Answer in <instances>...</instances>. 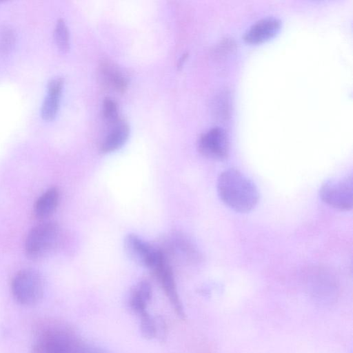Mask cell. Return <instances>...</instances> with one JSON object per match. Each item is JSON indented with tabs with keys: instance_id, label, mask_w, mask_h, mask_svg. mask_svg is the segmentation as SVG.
<instances>
[{
	"instance_id": "15",
	"label": "cell",
	"mask_w": 353,
	"mask_h": 353,
	"mask_svg": "<svg viewBox=\"0 0 353 353\" xmlns=\"http://www.w3.org/2000/svg\"><path fill=\"white\" fill-rule=\"evenodd\" d=\"M102 77L108 85L123 92L128 86V80L121 72L112 63L104 62L101 66Z\"/></svg>"
},
{
	"instance_id": "22",
	"label": "cell",
	"mask_w": 353,
	"mask_h": 353,
	"mask_svg": "<svg viewBox=\"0 0 353 353\" xmlns=\"http://www.w3.org/2000/svg\"><path fill=\"white\" fill-rule=\"evenodd\" d=\"M186 57H187V54H183V56L180 58V59H179V61H178V65H177V66H178L179 68L182 67V65H183V63H184V61L185 60Z\"/></svg>"
},
{
	"instance_id": "21",
	"label": "cell",
	"mask_w": 353,
	"mask_h": 353,
	"mask_svg": "<svg viewBox=\"0 0 353 353\" xmlns=\"http://www.w3.org/2000/svg\"><path fill=\"white\" fill-rule=\"evenodd\" d=\"M78 353H111L109 351L97 345L83 341Z\"/></svg>"
},
{
	"instance_id": "5",
	"label": "cell",
	"mask_w": 353,
	"mask_h": 353,
	"mask_svg": "<svg viewBox=\"0 0 353 353\" xmlns=\"http://www.w3.org/2000/svg\"><path fill=\"white\" fill-rule=\"evenodd\" d=\"M352 176L334 178L325 181L319 190V195L328 205L343 211L352 208Z\"/></svg>"
},
{
	"instance_id": "1",
	"label": "cell",
	"mask_w": 353,
	"mask_h": 353,
	"mask_svg": "<svg viewBox=\"0 0 353 353\" xmlns=\"http://www.w3.org/2000/svg\"><path fill=\"white\" fill-rule=\"evenodd\" d=\"M216 187L221 201L236 212H248L258 203L259 194L256 187L238 170L231 168L222 172Z\"/></svg>"
},
{
	"instance_id": "10",
	"label": "cell",
	"mask_w": 353,
	"mask_h": 353,
	"mask_svg": "<svg viewBox=\"0 0 353 353\" xmlns=\"http://www.w3.org/2000/svg\"><path fill=\"white\" fill-rule=\"evenodd\" d=\"M164 255L180 252L188 262L196 263L200 261L201 254L194 245L189 239L180 234H174L169 239L165 248H159Z\"/></svg>"
},
{
	"instance_id": "19",
	"label": "cell",
	"mask_w": 353,
	"mask_h": 353,
	"mask_svg": "<svg viewBox=\"0 0 353 353\" xmlns=\"http://www.w3.org/2000/svg\"><path fill=\"white\" fill-rule=\"evenodd\" d=\"M16 36L14 30L9 26L0 28V52H6L13 46Z\"/></svg>"
},
{
	"instance_id": "3",
	"label": "cell",
	"mask_w": 353,
	"mask_h": 353,
	"mask_svg": "<svg viewBox=\"0 0 353 353\" xmlns=\"http://www.w3.org/2000/svg\"><path fill=\"white\" fill-rule=\"evenodd\" d=\"M61 240L62 231L57 223L42 222L28 232L25 241L26 254L31 260H41L52 253Z\"/></svg>"
},
{
	"instance_id": "17",
	"label": "cell",
	"mask_w": 353,
	"mask_h": 353,
	"mask_svg": "<svg viewBox=\"0 0 353 353\" xmlns=\"http://www.w3.org/2000/svg\"><path fill=\"white\" fill-rule=\"evenodd\" d=\"M60 96L61 94L48 92L41 108V114L45 119L50 120L56 116L59 109Z\"/></svg>"
},
{
	"instance_id": "11",
	"label": "cell",
	"mask_w": 353,
	"mask_h": 353,
	"mask_svg": "<svg viewBox=\"0 0 353 353\" xmlns=\"http://www.w3.org/2000/svg\"><path fill=\"white\" fill-rule=\"evenodd\" d=\"M310 291L313 297L319 301L330 303L336 297L337 286L332 277L318 274L312 279Z\"/></svg>"
},
{
	"instance_id": "2",
	"label": "cell",
	"mask_w": 353,
	"mask_h": 353,
	"mask_svg": "<svg viewBox=\"0 0 353 353\" xmlns=\"http://www.w3.org/2000/svg\"><path fill=\"white\" fill-rule=\"evenodd\" d=\"M31 353H77L82 339L65 323L55 320L39 323Z\"/></svg>"
},
{
	"instance_id": "18",
	"label": "cell",
	"mask_w": 353,
	"mask_h": 353,
	"mask_svg": "<svg viewBox=\"0 0 353 353\" xmlns=\"http://www.w3.org/2000/svg\"><path fill=\"white\" fill-rule=\"evenodd\" d=\"M139 316L140 318V330L143 336L148 339L154 338L157 334V323L156 321L148 312Z\"/></svg>"
},
{
	"instance_id": "8",
	"label": "cell",
	"mask_w": 353,
	"mask_h": 353,
	"mask_svg": "<svg viewBox=\"0 0 353 353\" xmlns=\"http://www.w3.org/2000/svg\"><path fill=\"white\" fill-rule=\"evenodd\" d=\"M151 270L159 281L177 315L182 319L184 318L183 307L179 296L173 271L168 259L165 256Z\"/></svg>"
},
{
	"instance_id": "9",
	"label": "cell",
	"mask_w": 353,
	"mask_h": 353,
	"mask_svg": "<svg viewBox=\"0 0 353 353\" xmlns=\"http://www.w3.org/2000/svg\"><path fill=\"white\" fill-rule=\"evenodd\" d=\"M280 27L281 22L276 18L260 19L248 29L244 34V39L250 43H261L275 35Z\"/></svg>"
},
{
	"instance_id": "16",
	"label": "cell",
	"mask_w": 353,
	"mask_h": 353,
	"mask_svg": "<svg viewBox=\"0 0 353 353\" xmlns=\"http://www.w3.org/2000/svg\"><path fill=\"white\" fill-rule=\"evenodd\" d=\"M54 39L59 48L62 51H68L70 48V34L68 26L63 19H59L56 23Z\"/></svg>"
},
{
	"instance_id": "4",
	"label": "cell",
	"mask_w": 353,
	"mask_h": 353,
	"mask_svg": "<svg viewBox=\"0 0 353 353\" xmlns=\"http://www.w3.org/2000/svg\"><path fill=\"white\" fill-rule=\"evenodd\" d=\"M11 292L14 300L21 305L30 307L39 303L44 293L41 274L32 268L17 272L11 282Z\"/></svg>"
},
{
	"instance_id": "20",
	"label": "cell",
	"mask_w": 353,
	"mask_h": 353,
	"mask_svg": "<svg viewBox=\"0 0 353 353\" xmlns=\"http://www.w3.org/2000/svg\"><path fill=\"white\" fill-rule=\"evenodd\" d=\"M103 115L110 122L118 121V108L117 103L111 98L107 97L103 102Z\"/></svg>"
},
{
	"instance_id": "7",
	"label": "cell",
	"mask_w": 353,
	"mask_h": 353,
	"mask_svg": "<svg viewBox=\"0 0 353 353\" xmlns=\"http://www.w3.org/2000/svg\"><path fill=\"white\" fill-rule=\"evenodd\" d=\"M198 148L205 157L223 160L229 154V140L224 130L214 127L202 134L199 139Z\"/></svg>"
},
{
	"instance_id": "13",
	"label": "cell",
	"mask_w": 353,
	"mask_h": 353,
	"mask_svg": "<svg viewBox=\"0 0 353 353\" xmlns=\"http://www.w3.org/2000/svg\"><path fill=\"white\" fill-rule=\"evenodd\" d=\"M130 134L127 123L117 121L113 128L105 136L101 144V150L103 153H110L119 149L126 142Z\"/></svg>"
},
{
	"instance_id": "6",
	"label": "cell",
	"mask_w": 353,
	"mask_h": 353,
	"mask_svg": "<svg viewBox=\"0 0 353 353\" xmlns=\"http://www.w3.org/2000/svg\"><path fill=\"white\" fill-rule=\"evenodd\" d=\"M124 248L133 261L150 270L165 256L159 248L152 245L134 234H129L125 237Z\"/></svg>"
},
{
	"instance_id": "12",
	"label": "cell",
	"mask_w": 353,
	"mask_h": 353,
	"mask_svg": "<svg viewBox=\"0 0 353 353\" xmlns=\"http://www.w3.org/2000/svg\"><path fill=\"white\" fill-rule=\"evenodd\" d=\"M59 199L60 192L57 187H51L46 190L34 203V216L39 220H43L50 216L56 210Z\"/></svg>"
},
{
	"instance_id": "14",
	"label": "cell",
	"mask_w": 353,
	"mask_h": 353,
	"mask_svg": "<svg viewBox=\"0 0 353 353\" xmlns=\"http://www.w3.org/2000/svg\"><path fill=\"white\" fill-rule=\"evenodd\" d=\"M152 294V286L147 281L139 282L132 289L129 299V305L138 316L148 312L147 305L151 299Z\"/></svg>"
}]
</instances>
